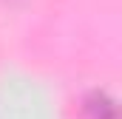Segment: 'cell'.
<instances>
[{
  "label": "cell",
  "mask_w": 122,
  "mask_h": 119,
  "mask_svg": "<svg viewBox=\"0 0 122 119\" xmlns=\"http://www.w3.org/2000/svg\"><path fill=\"white\" fill-rule=\"evenodd\" d=\"M82 116L85 119H119L117 99L105 88H91L82 96Z\"/></svg>",
  "instance_id": "1"
}]
</instances>
